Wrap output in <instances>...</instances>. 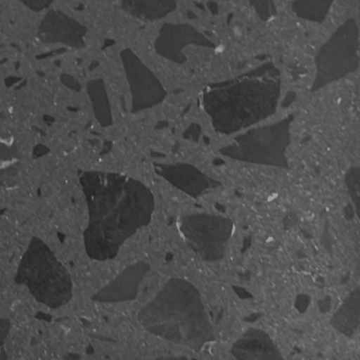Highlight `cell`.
I'll use <instances>...</instances> for the list:
<instances>
[{"mask_svg":"<svg viewBox=\"0 0 360 360\" xmlns=\"http://www.w3.org/2000/svg\"><path fill=\"white\" fill-rule=\"evenodd\" d=\"M89 219L84 231L88 256L113 259L124 242L150 221L153 199L143 186H105L90 190Z\"/></svg>","mask_w":360,"mask_h":360,"instance_id":"obj_1","label":"cell"},{"mask_svg":"<svg viewBox=\"0 0 360 360\" xmlns=\"http://www.w3.org/2000/svg\"><path fill=\"white\" fill-rule=\"evenodd\" d=\"M138 319L148 332L195 350L215 338L198 290L181 278L170 279Z\"/></svg>","mask_w":360,"mask_h":360,"instance_id":"obj_2","label":"cell"},{"mask_svg":"<svg viewBox=\"0 0 360 360\" xmlns=\"http://www.w3.org/2000/svg\"><path fill=\"white\" fill-rule=\"evenodd\" d=\"M280 82L269 75H253L219 84L204 95V105L214 127L230 134L274 113Z\"/></svg>","mask_w":360,"mask_h":360,"instance_id":"obj_3","label":"cell"},{"mask_svg":"<svg viewBox=\"0 0 360 360\" xmlns=\"http://www.w3.org/2000/svg\"><path fill=\"white\" fill-rule=\"evenodd\" d=\"M290 120L255 128L236 137L220 152L232 159L256 164L288 167L285 150L289 143Z\"/></svg>","mask_w":360,"mask_h":360,"instance_id":"obj_4","label":"cell"},{"mask_svg":"<svg viewBox=\"0 0 360 360\" xmlns=\"http://www.w3.org/2000/svg\"><path fill=\"white\" fill-rule=\"evenodd\" d=\"M180 231L188 246L202 259L212 262L223 258L233 223L226 217L195 214L183 218Z\"/></svg>","mask_w":360,"mask_h":360,"instance_id":"obj_5","label":"cell"},{"mask_svg":"<svg viewBox=\"0 0 360 360\" xmlns=\"http://www.w3.org/2000/svg\"><path fill=\"white\" fill-rule=\"evenodd\" d=\"M148 270L149 266L144 262L131 264L96 293L92 299L100 302L134 299L137 295L138 286Z\"/></svg>","mask_w":360,"mask_h":360,"instance_id":"obj_6","label":"cell"},{"mask_svg":"<svg viewBox=\"0 0 360 360\" xmlns=\"http://www.w3.org/2000/svg\"><path fill=\"white\" fill-rule=\"evenodd\" d=\"M231 353L237 359H281V352L264 330L251 328L232 345Z\"/></svg>","mask_w":360,"mask_h":360,"instance_id":"obj_7","label":"cell"},{"mask_svg":"<svg viewBox=\"0 0 360 360\" xmlns=\"http://www.w3.org/2000/svg\"><path fill=\"white\" fill-rule=\"evenodd\" d=\"M360 291L354 289L343 301L330 319L331 326L345 335L354 334L359 325Z\"/></svg>","mask_w":360,"mask_h":360,"instance_id":"obj_8","label":"cell"},{"mask_svg":"<svg viewBox=\"0 0 360 360\" xmlns=\"http://www.w3.org/2000/svg\"><path fill=\"white\" fill-rule=\"evenodd\" d=\"M345 182L349 195L359 212L360 202V171L359 167L349 169L345 176Z\"/></svg>","mask_w":360,"mask_h":360,"instance_id":"obj_9","label":"cell"},{"mask_svg":"<svg viewBox=\"0 0 360 360\" xmlns=\"http://www.w3.org/2000/svg\"><path fill=\"white\" fill-rule=\"evenodd\" d=\"M29 8L38 11L48 6L53 0H19Z\"/></svg>","mask_w":360,"mask_h":360,"instance_id":"obj_10","label":"cell"},{"mask_svg":"<svg viewBox=\"0 0 360 360\" xmlns=\"http://www.w3.org/2000/svg\"><path fill=\"white\" fill-rule=\"evenodd\" d=\"M310 302V298L308 295L305 294H301L297 295L295 306V308L301 313H303L307 309L309 304Z\"/></svg>","mask_w":360,"mask_h":360,"instance_id":"obj_11","label":"cell"},{"mask_svg":"<svg viewBox=\"0 0 360 360\" xmlns=\"http://www.w3.org/2000/svg\"><path fill=\"white\" fill-rule=\"evenodd\" d=\"M319 304L320 310L326 312V311H328L330 309V300L329 298L326 297L323 300H321L319 302Z\"/></svg>","mask_w":360,"mask_h":360,"instance_id":"obj_12","label":"cell"}]
</instances>
